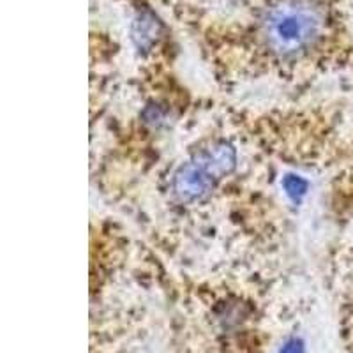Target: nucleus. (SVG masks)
<instances>
[{
  "mask_svg": "<svg viewBox=\"0 0 353 353\" xmlns=\"http://www.w3.org/2000/svg\"><path fill=\"white\" fill-rule=\"evenodd\" d=\"M321 17L307 0H283L265 18L267 44L281 57H293L307 50L320 36Z\"/></svg>",
  "mask_w": 353,
  "mask_h": 353,
  "instance_id": "f257e3e1",
  "label": "nucleus"
},
{
  "mask_svg": "<svg viewBox=\"0 0 353 353\" xmlns=\"http://www.w3.org/2000/svg\"><path fill=\"white\" fill-rule=\"evenodd\" d=\"M237 152L233 145L217 141L194 154L176 170L172 181V193L179 203H194L210 193L217 182L233 172Z\"/></svg>",
  "mask_w": 353,
  "mask_h": 353,
  "instance_id": "f03ea898",
  "label": "nucleus"
},
{
  "mask_svg": "<svg viewBox=\"0 0 353 353\" xmlns=\"http://www.w3.org/2000/svg\"><path fill=\"white\" fill-rule=\"evenodd\" d=\"M157 34V23L154 21L152 17H141L137 20L134 25V39H137L140 48H147L156 41Z\"/></svg>",
  "mask_w": 353,
  "mask_h": 353,
  "instance_id": "7ed1b4c3",
  "label": "nucleus"
},
{
  "mask_svg": "<svg viewBox=\"0 0 353 353\" xmlns=\"http://www.w3.org/2000/svg\"><path fill=\"white\" fill-rule=\"evenodd\" d=\"M283 188H285L286 194L292 198L293 201H299L305 193H307V181H304L299 175H286L283 179Z\"/></svg>",
  "mask_w": 353,
  "mask_h": 353,
  "instance_id": "20e7f679",
  "label": "nucleus"
},
{
  "mask_svg": "<svg viewBox=\"0 0 353 353\" xmlns=\"http://www.w3.org/2000/svg\"><path fill=\"white\" fill-rule=\"evenodd\" d=\"M277 353H305V343L299 337H290L283 343Z\"/></svg>",
  "mask_w": 353,
  "mask_h": 353,
  "instance_id": "39448f33",
  "label": "nucleus"
}]
</instances>
